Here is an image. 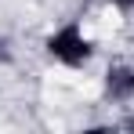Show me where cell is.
<instances>
[{
  "label": "cell",
  "mask_w": 134,
  "mask_h": 134,
  "mask_svg": "<svg viewBox=\"0 0 134 134\" xmlns=\"http://www.w3.org/2000/svg\"><path fill=\"white\" fill-rule=\"evenodd\" d=\"M116 94H134V65L127 72H120V91Z\"/></svg>",
  "instance_id": "7a4b0ae2"
},
{
  "label": "cell",
  "mask_w": 134,
  "mask_h": 134,
  "mask_svg": "<svg viewBox=\"0 0 134 134\" xmlns=\"http://www.w3.org/2000/svg\"><path fill=\"white\" fill-rule=\"evenodd\" d=\"M47 51H51V58H54V62L76 69V65H83V62L91 58V40H87V33H83V25L69 22V25H62V29H54V33H51Z\"/></svg>",
  "instance_id": "6da1fadb"
}]
</instances>
